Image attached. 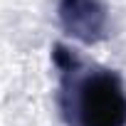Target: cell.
Returning <instances> with one entry per match:
<instances>
[{"instance_id": "obj_1", "label": "cell", "mask_w": 126, "mask_h": 126, "mask_svg": "<svg viewBox=\"0 0 126 126\" xmlns=\"http://www.w3.org/2000/svg\"><path fill=\"white\" fill-rule=\"evenodd\" d=\"M74 89L72 106L77 126H126V92L116 72L96 69L79 79ZM69 109H64V116Z\"/></svg>"}, {"instance_id": "obj_2", "label": "cell", "mask_w": 126, "mask_h": 126, "mask_svg": "<svg viewBox=\"0 0 126 126\" xmlns=\"http://www.w3.org/2000/svg\"><path fill=\"white\" fill-rule=\"evenodd\" d=\"M57 15L62 30L87 45L109 37V10L104 0H59Z\"/></svg>"}]
</instances>
